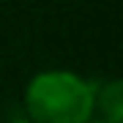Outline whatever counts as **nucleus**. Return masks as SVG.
<instances>
[{
  "instance_id": "nucleus-1",
  "label": "nucleus",
  "mask_w": 123,
  "mask_h": 123,
  "mask_svg": "<svg viewBox=\"0 0 123 123\" xmlns=\"http://www.w3.org/2000/svg\"><path fill=\"white\" fill-rule=\"evenodd\" d=\"M30 123H90L93 85L74 71H41L25 88Z\"/></svg>"
},
{
  "instance_id": "nucleus-2",
  "label": "nucleus",
  "mask_w": 123,
  "mask_h": 123,
  "mask_svg": "<svg viewBox=\"0 0 123 123\" xmlns=\"http://www.w3.org/2000/svg\"><path fill=\"white\" fill-rule=\"evenodd\" d=\"M123 85L120 79H110L101 88L93 85V112H101V120L107 123H123Z\"/></svg>"
},
{
  "instance_id": "nucleus-3",
  "label": "nucleus",
  "mask_w": 123,
  "mask_h": 123,
  "mask_svg": "<svg viewBox=\"0 0 123 123\" xmlns=\"http://www.w3.org/2000/svg\"><path fill=\"white\" fill-rule=\"evenodd\" d=\"M8 123H30V120H25V118H19V120H8Z\"/></svg>"
},
{
  "instance_id": "nucleus-4",
  "label": "nucleus",
  "mask_w": 123,
  "mask_h": 123,
  "mask_svg": "<svg viewBox=\"0 0 123 123\" xmlns=\"http://www.w3.org/2000/svg\"><path fill=\"white\" fill-rule=\"evenodd\" d=\"M90 123H107V120H101V118H90Z\"/></svg>"
}]
</instances>
